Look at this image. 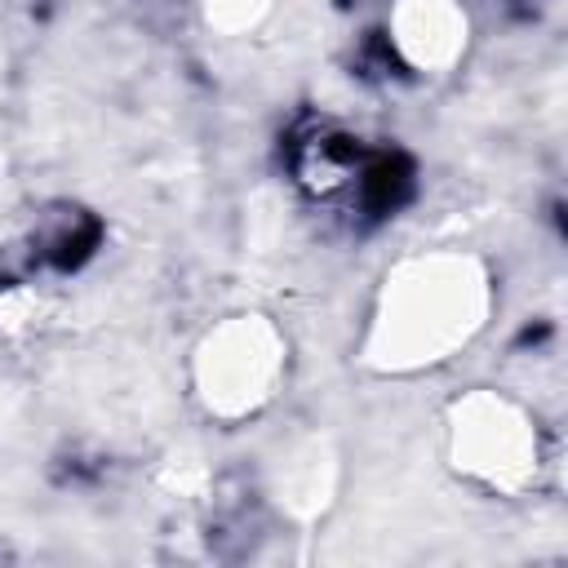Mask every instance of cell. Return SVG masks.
I'll list each match as a JSON object with an SVG mask.
<instances>
[{"label": "cell", "mask_w": 568, "mask_h": 568, "mask_svg": "<svg viewBox=\"0 0 568 568\" xmlns=\"http://www.w3.org/2000/svg\"><path fill=\"white\" fill-rule=\"evenodd\" d=\"M493 315V275L466 248H426L395 262L373 297L364 364L390 377L462 355Z\"/></svg>", "instance_id": "cell-1"}, {"label": "cell", "mask_w": 568, "mask_h": 568, "mask_svg": "<svg viewBox=\"0 0 568 568\" xmlns=\"http://www.w3.org/2000/svg\"><path fill=\"white\" fill-rule=\"evenodd\" d=\"M448 466L497 497H519L541 475V430L537 417L506 390H466L444 417Z\"/></svg>", "instance_id": "cell-2"}, {"label": "cell", "mask_w": 568, "mask_h": 568, "mask_svg": "<svg viewBox=\"0 0 568 568\" xmlns=\"http://www.w3.org/2000/svg\"><path fill=\"white\" fill-rule=\"evenodd\" d=\"M288 342L275 320L240 311L217 320L191 351V386L209 417L244 422L257 417L284 386Z\"/></svg>", "instance_id": "cell-3"}, {"label": "cell", "mask_w": 568, "mask_h": 568, "mask_svg": "<svg viewBox=\"0 0 568 568\" xmlns=\"http://www.w3.org/2000/svg\"><path fill=\"white\" fill-rule=\"evenodd\" d=\"M386 36L408 71L439 75L466 53L470 18L462 0H390Z\"/></svg>", "instance_id": "cell-4"}, {"label": "cell", "mask_w": 568, "mask_h": 568, "mask_svg": "<svg viewBox=\"0 0 568 568\" xmlns=\"http://www.w3.org/2000/svg\"><path fill=\"white\" fill-rule=\"evenodd\" d=\"M333 479H337V457H333L328 439L311 435V439L293 444L288 462L280 466V501L293 515H315V510L328 506Z\"/></svg>", "instance_id": "cell-5"}, {"label": "cell", "mask_w": 568, "mask_h": 568, "mask_svg": "<svg viewBox=\"0 0 568 568\" xmlns=\"http://www.w3.org/2000/svg\"><path fill=\"white\" fill-rule=\"evenodd\" d=\"M204 9V22L222 36H244L253 31L266 13H271V0H200Z\"/></svg>", "instance_id": "cell-6"}]
</instances>
